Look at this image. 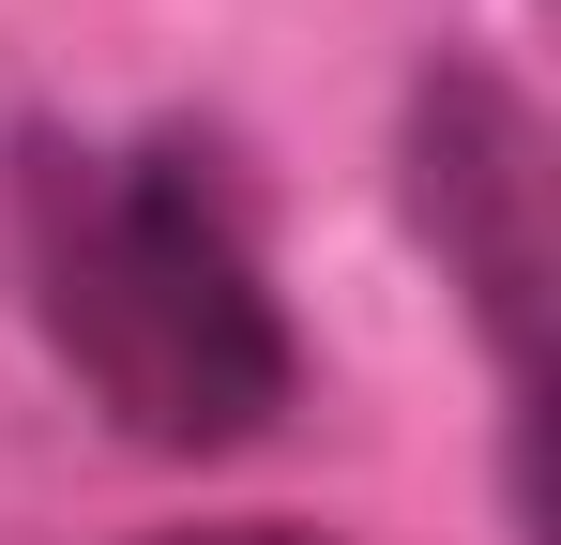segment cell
Wrapping results in <instances>:
<instances>
[{
    "instance_id": "2",
    "label": "cell",
    "mask_w": 561,
    "mask_h": 545,
    "mask_svg": "<svg viewBox=\"0 0 561 545\" xmlns=\"http://www.w3.org/2000/svg\"><path fill=\"white\" fill-rule=\"evenodd\" d=\"M410 212H425L440 272L470 288L485 349L516 379V454H531V394H547V137L501 77L410 91Z\"/></svg>"
},
{
    "instance_id": "1",
    "label": "cell",
    "mask_w": 561,
    "mask_h": 545,
    "mask_svg": "<svg viewBox=\"0 0 561 545\" xmlns=\"http://www.w3.org/2000/svg\"><path fill=\"white\" fill-rule=\"evenodd\" d=\"M31 288H46V349L77 363V394L137 454H243L304 394L259 228H243V197H228V167L197 137L46 167Z\"/></svg>"
},
{
    "instance_id": "3",
    "label": "cell",
    "mask_w": 561,
    "mask_h": 545,
    "mask_svg": "<svg viewBox=\"0 0 561 545\" xmlns=\"http://www.w3.org/2000/svg\"><path fill=\"white\" fill-rule=\"evenodd\" d=\"M168 545H319V531H168Z\"/></svg>"
}]
</instances>
